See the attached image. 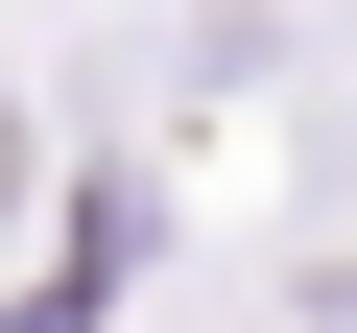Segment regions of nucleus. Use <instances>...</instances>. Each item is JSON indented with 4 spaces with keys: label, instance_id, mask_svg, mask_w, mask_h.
<instances>
[{
    "label": "nucleus",
    "instance_id": "1",
    "mask_svg": "<svg viewBox=\"0 0 357 333\" xmlns=\"http://www.w3.org/2000/svg\"><path fill=\"white\" fill-rule=\"evenodd\" d=\"M0 191H24V119H0Z\"/></svg>",
    "mask_w": 357,
    "mask_h": 333
}]
</instances>
